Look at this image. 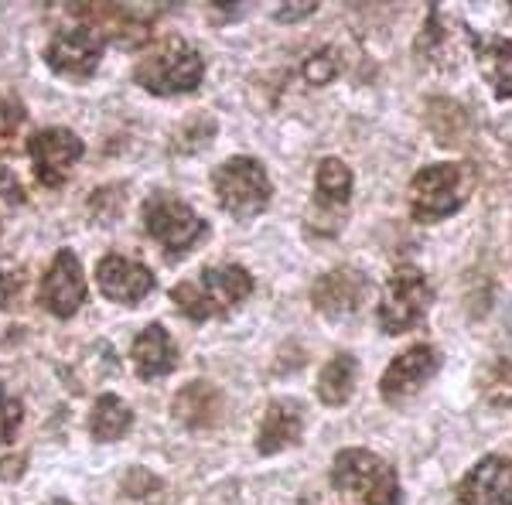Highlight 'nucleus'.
Wrapping results in <instances>:
<instances>
[{"label": "nucleus", "instance_id": "2eb2a0df", "mask_svg": "<svg viewBox=\"0 0 512 505\" xmlns=\"http://www.w3.org/2000/svg\"><path fill=\"white\" fill-rule=\"evenodd\" d=\"M130 362H134L140 379H161L168 372L178 369V345L175 338L168 335L164 325H147L140 335L134 338V349H130Z\"/></svg>", "mask_w": 512, "mask_h": 505}, {"label": "nucleus", "instance_id": "6ab92c4d", "mask_svg": "<svg viewBox=\"0 0 512 505\" xmlns=\"http://www.w3.org/2000/svg\"><path fill=\"white\" fill-rule=\"evenodd\" d=\"M130 424H134V413H130L127 403H123L120 396H113V393L99 396L93 413H89V434H93L99 444L117 441V437L127 434Z\"/></svg>", "mask_w": 512, "mask_h": 505}, {"label": "nucleus", "instance_id": "aec40b11", "mask_svg": "<svg viewBox=\"0 0 512 505\" xmlns=\"http://www.w3.org/2000/svg\"><path fill=\"white\" fill-rule=\"evenodd\" d=\"M355 376H359V366H355L352 355L349 352L335 355V359L328 362V366L321 369V376H318L321 403H328V407H342V403H349V396L355 389Z\"/></svg>", "mask_w": 512, "mask_h": 505}, {"label": "nucleus", "instance_id": "9b49d317", "mask_svg": "<svg viewBox=\"0 0 512 505\" xmlns=\"http://www.w3.org/2000/svg\"><path fill=\"white\" fill-rule=\"evenodd\" d=\"M437 369H441V352L434 345H414L386 366L383 379H379V393L396 407V403L410 400L424 383H431Z\"/></svg>", "mask_w": 512, "mask_h": 505}, {"label": "nucleus", "instance_id": "f257e3e1", "mask_svg": "<svg viewBox=\"0 0 512 505\" xmlns=\"http://www.w3.org/2000/svg\"><path fill=\"white\" fill-rule=\"evenodd\" d=\"M253 294V277L243 267H209L195 273L192 280H181L171 291L175 308L192 321H209L219 314L233 311L236 304H243Z\"/></svg>", "mask_w": 512, "mask_h": 505}, {"label": "nucleus", "instance_id": "20e7f679", "mask_svg": "<svg viewBox=\"0 0 512 505\" xmlns=\"http://www.w3.org/2000/svg\"><path fill=\"white\" fill-rule=\"evenodd\" d=\"M332 485L338 492L355 495L362 505H400V482L396 471L386 465L379 454L366 447H349L335 458L332 465Z\"/></svg>", "mask_w": 512, "mask_h": 505}, {"label": "nucleus", "instance_id": "cd10ccee", "mask_svg": "<svg viewBox=\"0 0 512 505\" xmlns=\"http://www.w3.org/2000/svg\"><path fill=\"white\" fill-rule=\"evenodd\" d=\"M14 291H18V284H14V277H11V273L0 270V308H4V304L11 301Z\"/></svg>", "mask_w": 512, "mask_h": 505}, {"label": "nucleus", "instance_id": "4be33fe9", "mask_svg": "<svg viewBox=\"0 0 512 505\" xmlns=\"http://www.w3.org/2000/svg\"><path fill=\"white\" fill-rule=\"evenodd\" d=\"M482 393L495 407H512V355H492L482 369Z\"/></svg>", "mask_w": 512, "mask_h": 505}, {"label": "nucleus", "instance_id": "412c9836", "mask_svg": "<svg viewBox=\"0 0 512 505\" xmlns=\"http://www.w3.org/2000/svg\"><path fill=\"white\" fill-rule=\"evenodd\" d=\"M315 188H318V198L321 205H332V209H342L352 195V171L345 161L338 157H325L318 164V175H315Z\"/></svg>", "mask_w": 512, "mask_h": 505}, {"label": "nucleus", "instance_id": "ddd939ff", "mask_svg": "<svg viewBox=\"0 0 512 505\" xmlns=\"http://www.w3.org/2000/svg\"><path fill=\"white\" fill-rule=\"evenodd\" d=\"M96 284L110 301L117 304H140L147 294L154 291V273L144 267V263L130 260V256H120V253H110L99 260L96 267Z\"/></svg>", "mask_w": 512, "mask_h": 505}, {"label": "nucleus", "instance_id": "1a4fd4ad", "mask_svg": "<svg viewBox=\"0 0 512 505\" xmlns=\"http://www.w3.org/2000/svg\"><path fill=\"white\" fill-rule=\"evenodd\" d=\"M28 154H31V164H35V175L41 185L59 188L62 181L72 175V168L82 161L86 147H82V140L72 134L69 127H48V130H38V134L28 140Z\"/></svg>", "mask_w": 512, "mask_h": 505}, {"label": "nucleus", "instance_id": "0eeeda50", "mask_svg": "<svg viewBox=\"0 0 512 505\" xmlns=\"http://www.w3.org/2000/svg\"><path fill=\"white\" fill-rule=\"evenodd\" d=\"M431 301H434V291H431V284H427L424 270L403 263V267H396L390 273V280H386V287H383L379 328H383L386 335H403V331L417 328L420 321H424L427 308H431Z\"/></svg>", "mask_w": 512, "mask_h": 505}, {"label": "nucleus", "instance_id": "bb28decb", "mask_svg": "<svg viewBox=\"0 0 512 505\" xmlns=\"http://www.w3.org/2000/svg\"><path fill=\"white\" fill-rule=\"evenodd\" d=\"M318 4H301V7H284V11H277V21H297L304 18V14H315Z\"/></svg>", "mask_w": 512, "mask_h": 505}, {"label": "nucleus", "instance_id": "423d86ee", "mask_svg": "<svg viewBox=\"0 0 512 505\" xmlns=\"http://www.w3.org/2000/svg\"><path fill=\"white\" fill-rule=\"evenodd\" d=\"M140 219H144L147 236H151L168 256H181L188 246H195L198 239L209 233L202 215H198L188 202H181V198L168 195V192H158V195L147 198L144 209H140Z\"/></svg>", "mask_w": 512, "mask_h": 505}, {"label": "nucleus", "instance_id": "f3484780", "mask_svg": "<svg viewBox=\"0 0 512 505\" xmlns=\"http://www.w3.org/2000/svg\"><path fill=\"white\" fill-rule=\"evenodd\" d=\"M468 41H472L475 62L482 69L485 82L492 86V93L499 99L512 96V41L495 35H475V31H468Z\"/></svg>", "mask_w": 512, "mask_h": 505}, {"label": "nucleus", "instance_id": "4468645a", "mask_svg": "<svg viewBox=\"0 0 512 505\" xmlns=\"http://www.w3.org/2000/svg\"><path fill=\"white\" fill-rule=\"evenodd\" d=\"M366 294H369V280L352 267L321 273V277L315 280V287H311V301H315V308L321 314H328V318H335V321L352 318V314L362 308Z\"/></svg>", "mask_w": 512, "mask_h": 505}, {"label": "nucleus", "instance_id": "c85d7f7f", "mask_svg": "<svg viewBox=\"0 0 512 505\" xmlns=\"http://www.w3.org/2000/svg\"><path fill=\"white\" fill-rule=\"evenodd\" d=\"M48 505H72V502H65V499H52V502H48Z\"/></svg>", "mask_w": 512, "mask_h": 505}, {"label": "nucleus", "instance_id": "a878e982", "mask_svg": "<svg viewBox=\"0 0 512 505\" xmlns=\"http://www.w3.org/2000/svg\"><path fill=\"white\" fill-rule=\"evenodd\" d=\"M24 120L21 106L18 103H7V99H0V137H7L11 130H18Z\"/></svg>", "mask_w": 512, "mask_h": 505}, {"label": "nucleus", "instance_id": "9d476101", "mask_svg": "<svg viewBox=\"0 0 512 505\" xmlns=\"http://www.w3.org/2000/svg\"><path fill=\"white\" fill-rule=\"evenodd\" d=\"M38 301L45 304V311H52L55 318H72L79 311V304L86 301V277H82L79 256L72 250H59L55 260L48 263L45 277L38 287Z\"/></svg>", "mask_w": 512, "mask_h": 505}, {"label": "nucleus", "instance_id": "7ed1b4c3", "mask_svg": "<svg viewBox=\"0 0 512 505\" xmlns=\"http://www.w3.org/2000/svg\"><path fill=\"white\" fill-rule=\"evenodd\" d=\"M202 76H205L202 52L181 38L164 41V45L154 48L147 59H140L137 69H134V79L154 96L192 93V89H198Z\"/></svg>", "mask_w": 512, "mask_h": 505}, {"label": "nucleus", "instance_id": "f8f14e48", "mask_svg": "<svg viewBox=\"0 0 512 505\" xmlns=\"http://www.w3.org/2000/svg\"><path fill=\"white\" fill-rule=\"evenodd\" d=\"M461 505H512V458L489 454L458 482Z\"/></svg>", "mask_w": 512, "mask_h": 505}, {"label": "nucleus", "instance_id": "f03ea898", "mask_svg": "<svg viewBox=\"0 0 512 505\" xmlns=\"http://www.w3.org/2000/svg\"><path fill=\"white\" fill-rule=\"evenodd\" d=\"M475 185L472 164H431L410 181V212L417 222H441L468 202Z\"/></svg>", "mask_w": 512, "mask_h": 505}, {"label": "nucleus", "instance_id": "393cba45", "mask_svg": "<svg viewBox=\"0 0 512 505\" xmlns=\"http://www.w3.org/2000/svg\"><path fill=\"white\" fill-rule=\"evenodd\" d=\"M24 202V188H21V181L11 175V171L0 164V215L4 212H11L14 205H21Z\"/></svg>", "mask_w": 512, "mask_h": 505}, {"label": "nucleus", "instance_id": "b1692460", "mask_svg": "<svg viewBox=\"0 0 512 505\" xmlns=\"http://www.w3.org/2000/svg\"><path fill=\"white\" fill-rule=\"evenodd\" d=\"M335 72H338V62L328 48L318 55H311L308 65H304V76H308V82H315V86H325L328 79H335Z\"/></svg>", "mask_w": 512, "mask_h": 505}, {"label": "nucleus", "instance_id": "5701e85b", "mask_svg": "<svg viewBox=\"0 0 512 505\" xmlns=\"http://www.w3.org/2000/svg\"><path fill=\"white\" fill-rule=\"evenodd\" d=\"M21 400L18 396H11L4 386H0V444H7L14 434H18V427H21Z\"/></svg>", "mask_w": 512, "mask_h": 505}, {"label": "nucleus", "instance_id": "dca6fc26", "mask_svg": "<svg viewBox=\"0 0 512 505\" xmlns=\"http://www.w3.org/2000/svg\"><path fill=\"white\" fill-rule=\"evenodd\" d=\"M304 417L301 407L294 400H274L263 413V424L256 430V451L260 454H277L284 447H291L301 441Z\"/></svg>", "mask_w": 512, "mask_h": 505}, {"label": "nucleus", "instance_id": "39448f33", "mask_svg": "<svg viewBox=\"0 0 512 505\" xmlns=\"http://www.w3.org/2000/svg\"><path fill=\"white\" fill-rule=\"evenodd\" d=\"M212 188H216L222 212L236 215V219L260 215L270 205V195H274L267 171L253 157H229V161H222L216 175H212Z\"/></svg>", "mask_w": 512, "mask_h": 505}, {"label": "nucleus", "instance_id": "6e6552de", "mask_svg": "<svg viewBox=\"0 0 512 505\" xmlns=\"http://www.w3.org/2000/svg\"><path fill=\"white\" fill-rule=\"evenodd\" d=\"M99 59H103V38H99V28H93V24L55 31L45 48V62L59 76L69 79H89L99 69Z\"/></svg>", "mask_w": 512, "mask_h": 505}, {"label": "nucleus", "instance_id": "a211bd4d", "mask_svg": "<svg viewBox=\"0 0 512 505\" xmlns=\"http://www.w3.org/2000/svg\"><path fill=\"white\" fill-rule=\"evenodd\" d=\"M175 417L188 427H212L222 417V393L212 383H188L171 403Z\"/></svg>", "mask_w": 512, "mask_h": 505}]
</instances>
